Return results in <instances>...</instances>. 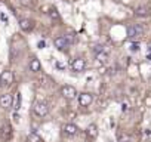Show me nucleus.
I'll return each mask as SVG.
<instances>
[{"label": "nucleus", "instance_id": "nucleus-1", "mask_svg": "<svg viewBox=\"0 0 151 142\" xmlns=\"http://www.w3.org/2000/svg\"><path fill=\"white\" fill-rule=\"evenodd\" d=\"M33 110H34V114L37 117H45V115L49 114V104L45 102V101H37L34 104Z\"/></svg>", "mask_w": 151, "mask_h": 142}, {"label": "nucleus", "instance_id": "nucleus-2", "mask_svg": "<svg viewBox=\"0 0 151 142\" xmlns=\"http://www.w3.org/2000/svg\"><path fill=\"white\" fill-rule=\"evenodd\" d=\"M61 95H62V98L71 101V99H74L76 96H77V90H76V87H73L70 85H65V86L61 87Z\"/></svg>", "mask_w": 151, "mask_h": 142}, {"label": "nucleus", "instance_id": "nucleus-3", "mask_svg": "<svg viewBox=\"0 0 151 142\" xmlns=\"http://www.w3.org/2000/svg\"><path fill=\"white\" fill-rule=\"evenodd\" d=\"M0 83L3 86H9L14 83V73L11 70H5L2 74H0Z\"/></svg>", "mask_w": 151, "mask_h": 142}, {"label": "nucleus", "instance_id": "nucleus-4", "mask_svg": "<svg viewBox=\"0 0 151 142\" xmlns=\"http://www.w3.org/2000/svg\"><path fill=\"white\" fill-rule=\"evenodd\" d=\"M70 39H68V36H61V37H56L55 40H53V44H55V47H58L59 50H64V49H67L68 46H70Z\"/></svg>", "mask_w": 151, "mask_h": 142}, {"label": "nucleus", "instance_id": "nucleus-5", "mask_svg": "<svg viewBox=\"0 0 151 142\" xmlns=\"http://www.w3.org/2000/svg\"><path fill=\"white\" fill-rule=\"evenodd\" d=\"M85 68H86V61L83 58H76L71 62V70L76 71V73H82Z\"/></svg>", "mask_w": 151, "mask_h": 142}, {"label": "nucleus", "instance_id": "nucleus-6", "mask_svg": "<svg viewBox=\"0 0 151 142\" xmlns=\"http://www.w3.org/2000/svg\"><path fill=\"white\" fill-rule=\"evenodd\" d=\"M92 102H93V95H92V93L83 92V93L79 95V104H80L82 107H89Z\"/></svg>", "mask_w": 151, "mask_h": 142}, {"label": "nucleus", "instance_id": "nucleus-7", "mask_svg": "<svg viewBox=\"0 0 151 142\" xmlns=\"http://www.w3.org/2000/svg\"><path fill=\"white\" fill-rule=\"evenodd\" d=\"M0 107L2 108H11L14 107V96L11 93H5L0 96Z\"/></svg>", "mask_w": 151, "mask_h": 142}, {"label": "nucleus", "instance_id": "nucleus-8", "mask_svg": "<svg viewBox=\"0 0 151 142\" xmlns=\"http://www.w3.org/2000/svg\"><path fill=\"white\" fill-rule=\"evenodd\" d=\"M142 31H144V28L141 25H130V27H127V37L129 39H136L142 34Z\"/></svg>", "mask_w": 151, "mask_h": 142}, {"label": "nucleus", "instance_id": "nucleus-9", "mask_svg": "<svg viewBox=\"0 0 151 142\" xmlns=\"http://www.w3.org/2000/svg\"><path fill=\"white\" fill-rule=\"evenodd\" d=\"M62 130H64V133L68 135V136H74V135H77V133H79V127L76 126V124H73V123H67V124H64Z\"/></svg>", "mask_w": 151, "mask_h": 142}, {"label": "nucleus", "instance_id": "nucleus-10", "mask_svg": "<svg viewBox=\"0 0 151 142\" xmlns=\"http://www.w3.org/2000/svg\"><path fill=\"white\" fill-rule=\"evenodd\" d=\"M86 135H88V138L95 139L98 136V127H96V124H89L88 129H86Z\"/></svg>", "mask_w": 151, "mask_h": 142}, {"label": "nucleus", "instance_id": "nucleus-11", "mask_svg": "<svg viewBox=\"0 0 151 142\" xmlns=\"http://www.w3.org/2000/svg\"><path fill=\"white\" fill-rule=\"evenodd\" d=\"M19 27H21V30L28 31V30H31V28H33V21H31V19L24 18V19H21V21H19Z\"/></svg>", "mask_w": 151, "mask_h": 142}, {"label": "nucleus", "instance_id": "nucleus-12", "mask_svg": "<svg viewBox=\"0 0 151 142\" xmlns=\"http://www.w3.org/2000/svg\"><path fill=\"white\" fill-rule=\"evenodd\" d=\"M40 68H42L40 61H39L37 58H33V59L30 61V70L33 71V73H37V71H40Z\"/></svg>", "mask_w": 151, "mask_h": 142}, {"label": "nucleus", "instance_id": "nucleus-13", "mask_svg": "<svg viewBox=\"0 0 151 142\" xmlns=\"http://www.w3.org/2000/svg\"><path fill=\"white\" fill-rule=\"evenodd\" d=\"M21 104H22V95H21V92H17L15 96H14V108H15V111H18L21 108Z\"/></svg>", "mask_w": 151, "mask_h": 142}, {"label": "nucleus", "instance_id": "nucleus-14", "mask_svg": "<svg viewBox=\"0 0 151 142\" xmlns=\"http://www.w3.org/2000/svg\"><path fill=\"white\" fill-rule=\"evenodd\" d=\"M11 133H12L11 126H9V124H5V126L2 127V138H3V139H5V138H9Z\"/></svg>", "mask_w": 151, "mask_h": 142}, {"label": "nucleus", "instance_id": "nucleus-15", "mask_svg": "<svg viewBox=\"0 0 151 142\" xmlns=\"http://www.w3.org/2000/svg\"><path fill=\"white\" fill-rule=\"evenodd\" d=\"M27 141H28V142H42V138H40L36 132H31V133L27 136Z\"/></svg>", "mask_w": 151, "mask_h": 142}, {"label": "nucleus", "instance_id": "nucleus-16", "mask_svg": "<svg viewBox=\"0 0 151 142\" xmlns=\"http://www.w3.org/2000/svg\"><path fill=\"white\" fill-rule=\"evenodd\" d=\"M148 12H150V11H148V8H145V6H139V8L136 9V12H135V14H136V16H147V15H148Z\"/></svg>", "mask_w": 151, "mask_h": 142}, {"label": "nucleus", "instance_id": "nucleus-17", "mask_svg": "<svg viewBox=\"0 0 151 142\" xmlns=\"http://www.w3.org/2000/svg\"><path fill=\"white\" fill-rule=\"evenodd\" d=\"M93 52H95V55H99V53L107 52V49H105V46H104V44H96V46L93 47Z\"/></svg>", "mask_w": 151, "mask_h": 142}, {"label": "nucleus", "instance_id": "nucleus-18", "mask_svg": "<svg viewBox=\"0 0 151 142\" xmlns=\"http://www.w3.org/2000/svg\"><path fill=\"white\" fill-rule=\"evenodd\" d=\"M129 49H130L132 52H138V50H139V43H138V42H133V43H130Z\"/></svg>", "mask_w": 151, "mask_h": 142}, {"label": "nucleus", "instance_id": "nucleus-19", "mask_svg": "<svg viewBox=\"0 0 151 142\" xmlns=\"http://www.w3.org/2000/svg\"><path fill=\"white\" fill-rule=\"evenodd\" d=\"M49 15H50V18H55V19H59V14L56 12V9H52V11L49 12Z\"/></svg>", "mask_w": 151, "mask_h": 142}, {"label": "nucleus", "instance_id": "nucleus-20", "mask_svg": "<svg viewBox=\"0 0 151 142\" xmlns=\"http://www.w3.org/2000/svg\"><path fill=\"white\" fill-rule=\"evenodd\" d=\"M96 58H98V61L104 62V61L107 59V52H104V53H99V55H96Z\"/></svg>", "mask_w": 151, "mask_h": 142}, {"label": "nucleus", "instance_id": "nucleus-21", "mask_svg": "<svg viewBox=\"0 0 151 142\" xmlns=\"http://www.w3.org/2000/svg\"><path fill=\"white\" fill-rule=\"evenodd\" d=\"M21 3L25 5V6H31V5L34 3V0H21Z\"/></svg>", "mask_w": 151, "mask_h": 142}, {"label": "nucleus", "instance_id": "nucleus-22", "mask_svg": "<svg viewBox=\"0 0 151 142\" xmlns=\"http://www.w3.org/2000/svg\"><path fill=\"white\" fill-rule=\"evenodd\" d=\"M45 46H46V42H45V40H40V42L37 43V47H39V49H45Z\"/></svg>", "mask_w": 151, "mask_h": 142}, {"label": "nucleus", "instance_id": "nucleus-23", "mask_svg": "<svg viewBox=\"0 0 151 142\" xmlns=\"http://www.w3.org/2000/svg\"><path fill=\"white\" fill-rule=\"evenodd\" d=\"M19 118H21V115H19V114L15 111V113H14V120H15L17 123H19Z\"/></svg>", "mask_w": 151, "mask_h": 142}, {"label": "nucleus", "instance_id": "nucleus-24", "mask_svg": "<svg viewBox=\"0 0 151 142\" xmlns=\"http://www.w3.org/2000/svg\"><path fill=\"white\" fill-rule=\"evenodd\" d=\"M127 108H129V105H127L126 102H123V104H122V111H127Z\"/></svg>", "mask_w": 151, "mask_h": 142}, {"label": "nucleus", "instance_id": "nucleus-25", "mask_svg": "<svg viewBox=\"0 0 151 142\" xmlns=\"http://www.w3.org/2000/svg\"><path fill=\"white\" fill-rule=\"evenodd\" d=\"M147 58H148V59L151 61V46L148 47V53H147Z\"/></svg>", "mask_w": 151, "mask_h": 142}, {"label": "nucleus", "instance_id": "nucleus-26", "mask_svg": "<svg viewBox=\"0 0 151 142\" xmlns=\"http://www.w3.org/2000/svg\"><path fill=\"white\" fill-rule=\"evenodd\" d=\"M0 16H2V19H3V21H5L6 24H8V16H5V14H2V15H0Z\"/></svg>", "mask_w": 151, "mask_h": 142}, {"label": "nucleus", "instance_id": "nucleus-27", "mask_svg": "<svg viewBox=\"0 0 151 142\" xmlns=\"http://www.w3.org/2000/svg\"><path fill=\"white\" fill-rule=\"evenodd\" d=\"M122 142H126V141H122Z\"/></svg>", "mask_w": 151, "mask_h": 142}]
</instances>
